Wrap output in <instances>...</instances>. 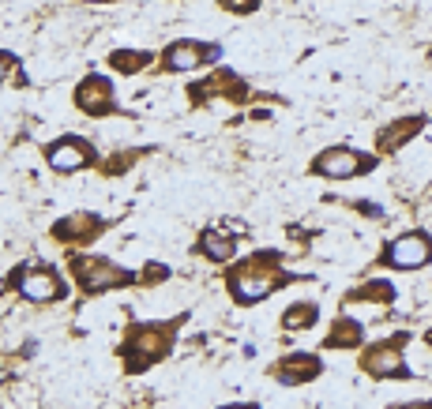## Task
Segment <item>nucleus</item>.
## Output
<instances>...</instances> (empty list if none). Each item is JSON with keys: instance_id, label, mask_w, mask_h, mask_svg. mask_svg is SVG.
Returning <instances> with one entry per match:
<instances>
[{"instance_id": "f8f14e48", "label": "nucleus", "mask_w": 432, "mask_h": 409, "mask_svg": "<svg viewBox=\"0 0 432 409\" xmlns=\"http://www.w3.org/2000/svg\"><path fill=\"white\" fill-rule=\"evenodd\" d=\"M323 372V361L316 357V353H289V357H282L271 368V375L282 387H301V383H312L316 375Z\"/></svg>"}, {"instance_id": "6e6552de", "label": "nucleus", "mask_w": 432, "mask_h": 409, "mask_svg": "<svg viewBox=\"0 0 432 409\" xmlns=\"http://www.w3.org/2000/svg\"><path fill=\"white\" fill-rule=\"evenodd\" d=\"M15 286L30 304H53V300H60L68 293L53 267H23V271L15 274Z\"/></svg>"}, {"instance_id": "5701e85b", "label": "nucleus", "mask_w": 432, "mask_h": 409, "mask_svg": "<svg viewBox=\"0 0 432 409\" xmlns=\"http://www.w3.org/2000/svg\"><path fill=\"white\" fill-rule=\"evenodd\" d=\"M91 4H105V0H91Z\"/></svg>"}, {"instance_id": "f03ea898", "label": "nucleus", "mask_w": 432, "mask_h": 409, "mask_svg": "<svg viewBox=\"0 0 432 409\" xmlns=\"http://www.w3.org/2000/svg\"><path fill=\"white\" fill-rule=\"evenodd\" d=\"M185 319H169V323H139V327L128 330L124 346H121V357H124V368L128 372H147L155 368L162 357H169L173 349V338H177V327Z\"/></svg>"}, {"instance_id": "6ab92c4d", "label": "nucleus", "mask_w": 432, "mask_h": 409, "mask_svg": "<svg viewBox=\"0 0 432 409\" xmlns=\"http://www.w3.org/2000/svg\"><path fill=\"white\" fill-rule=\"evenodd\" d=\"M150 64V53L143 49H113L110 53V68H117L121 75H139Z\"/></svg>"}, {"instance_id": "2eb2a0df", "label": "nucleus", "mask_w": 432, "mask_h": 409, "mask_svg": "<svg viewBox=\"0 0 432 409\" xmlns=\"http://www.w3.org/2000/svg\"><path fill=\"white\" fill-rule=\"evenodd\" d=\"M365 342V327L353 316H339L334 319V327L327 330V338H323V346L327 349H358Z\"/></svg>"}, {"instance_id": "423d86ee", "label": "nucleus", "mask_w": 432, "mask_h": 409, "mask_svg": "<svg viewBox=\"0 0 432 409\" xmlns=\"http://www.w3.org/2000/svg\"><path fill=\"white\" fill-rule=\"evenodd\" d=\"M376 166L372 154H361L353 147H327L312 158V173L316 177H327V180H353L361 173H369Z\"/></svg>"}, {"instance_id": "ddd939ff", "label": "nucleus", "mask_w": 432, "mask_h": 409, "mask_svg": "<svg viewBox=\"0 0 432 409\" xmlns=\"http://www.w3.org/2000/svg\"><path fill=\"white\" fill-rule=\"evenodd\" d=\"M102 229H105V222L98 214H68V218H60L53 225V236L64 244H91Z\"/></svg>"}, {"instance_id": "f257e3e1", "label": "nucleus", "mask_w": 432, "mask_h": 409, "mask_svg": "<svg viewBox=\"0 0 432 409\" xmlns=\"http://www.w3.org/2000/svg\"><path fill=\"white\" fill-rule=\"evenodd\" d=\"M286 282H294V274H282V271H278V252H259V255H252V260L237 263L233 271H230V278H225V286H230V297H233L241 308L267 300L278 286H286Z\"/></svg>"}, {"instance_id": "7ed1b4c3", "label": "nucleus", "mask_w": 432, "mask_h": 409, "mask_svg": "<svg viewBox=\"0 0 432 409\" xmlns=\"http://www.w3.org/2000/svg\"><path fill=\"white\" fill-rule=\"evenodd\" d=\"M72 278L83 293H110V289L132 286L136 274L117 267L113 260H102V255H72Z\"/></svg>"}, {"instance_id": "f3484780", "label": "nucleus", "mask_w": 432, "mask_h": 409, "mask_svg": "<svg viewBox=\"0 0 432 409\" xmlns=\"http://www.w3.org/2000/svg\"><path fill=\"white\" fill-rule=\"evenodd\" d=\"M320 319V304L316 300H297L282 311V330H312Z\"/></svg>"}, {"instance_id": "a211bd4d", "label": "nucleus", "mask_w": 432, "mask_h": 409, "mask_svg": "<svg viewBox=\"0 0 432 409\" xmlns=\"http://www.w3.org/2000/svg\"><path fill=\"white\" fill-rule=\"evenodd\" d=\"M346 300H353V304H358V300H365V304H380V308H387V304L395 300V286L384 282V278H372V282H365V286L353 289V293L346 297Z\"/></svg>"}, {"instance_id": "0eeeda50", "label": "nucleus", "mask_w": 432, "mask_h": 409, "mask_svg": "<svg viewBox=\"0 0 432 409\" xmlns=\"http://www.w3.org/2000/svg\"><path fill=\"white\" fill-rule=\"evenodd\" d=\"M94 158H98L94 147L79 135H64V139L46 147V161H49L53 173H83V169L94 166Z\"/></svg>"}, {"instance_id": "4468645a", "label": "nucleus", "mask_w": 432, "mask_h": 409, "mask_svg": "<svg viewBox=\"0 0 432 409\" xmlns=\"http://www.w3.org/2000/svg\"><path fill=\"white\" fill-rule=\"evenodd\" d=\"M196 252L211 263H230L237 255V244H233V236L222 233V229H203L199 241H196Z\"/></svg>"}, {"instance_id": "39448f33", "label": "nucleus", "mask_w": 432, "mask_h": 409, "mask_svg": "<svg viewBox=\"0 0 432 409\" xmlns=\"http://www.w3.org/2000/svg\"><path fill=\"white\" fill-rule=\"evenodd\" d=\"M380 263L391 267V271H421V267L432 263V236L421 233V229L395 236V241H387Z\"/></svg>"}, {"instance_id": "20e7f679", "label": "nucleus", "mask_w": 432, "mask_h": 409, "mask_svg": "<svg viewBox=\"0 0 432 409\" xmlns=\"http://www.w3.org/2000/svg\"><path fill=\"white\" fill-rule=\"evenodd\" d=\"M406 342H410V335L398 330V335L361 349V372L372 375V380H410V368H406V357H402Z\"/></svg>"}, {"instance_id": "4be33fe9", "label": "nucleus", "mask_w": 432, "mask_h": 409, "mask_svg": "<svg viewBox=\"0 0 432 409\" xmlns=\"http://www.w3.org/2000/svg\"><path fill=\"white\" fill-rule=\"evenodd\" d=\"M12 68H15V57H12V53H0V83L12 75Z\"/></svg>"}, {"instance_id": "dca6fc26", "label": "nucleus", "mask_w": 432, "mask_h": 409, "mask_svg": "<svg viewBox=\"0 0 432 409\" xmlns=\"http://www.w3.org/2000/svg\"><path fill=\"white\" fill-rule=\"evenodd\" d=\"M421 128H425V116H402V121H391L380 132V150H384V154H391V150H398L402 143H410Z\"/></svg>"}, {"instance_id": "412c9836", "label": "nucleus", "mask_w": 432, "mask_h": 409, "mask_svg": "<svg viewBox=\"0 0 432 409\" xmlns=\"http://www.w3.org/2000/svg\"><path fill=\"white\" fill-rule=\"evenodd\" d=\"M218 4L225 8V12H233V15H248V12H256L259 0H218Z\"/></svg>"}, {"instance_id": "1a4fd4ad", "label": "nucleus", "mask_w": 432, "mask_h": 409, "mask_svg": "<svg viewBox=\"0 0 432 409\" xmlns=\"http://www.w3.org/2000/svg\"><path fill=\"white\" fill-rule=\"evenodd\" d=\"M75 109L86 116H113L117 98H113V83L102 72H91L86 79L75 87Z\"/></svg>"}, {"instance_id": "9b49d317", "label": "nucleus", "mask_w": 432, "mask_h": 409, "mask_svg": "<svg viewBox=\"0 0 432 409\" xmlns=\"http://www.w3.org/2000/svg\"><path fill=\"white\" fill-rule=\"evenodd\" d=\"M188 98H196V102H207V98L252 102V94H248V83H244L237 72H230V68H218L214 75H207L203 83H196V87H188Z\"/></svg>"}, {"instance_id": "9d476101", "label": "nucleus", "mask_w": 432, "mask_h": 409, "mask_svg": "<svg viewBox=\"0 0 432 409\" xmlns=\"http://www.w3.org/2000/svg\"><path fill=\"white\" fill-rule=\"evenodd\" d=\"M218 46H199V41H173V46L158 57L162 64V72H169V75H185V72H196L203 68V64H211V60H218Z\"/></svg>"}, {"instance_id": "aec40b11", "label": "nucleus", "mask_w": 432, "mask_h": 409, "mask_svg": "<svg viewBox=\"0 0 432 409\" xmlns=\"http://www.w3.org/2000/svg\"><path fill=\"white\" fill-rule=\"evenodd\" d=\"M169 278V267H162V263H147L143 271L136 274V282H143V286H158V282H166Z\"/></svg>"}]
</instances>
